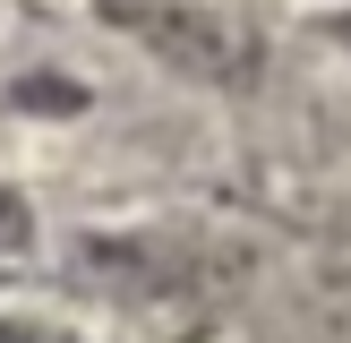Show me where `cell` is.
<instances>
[{
  "label": "cell",
  "instance_id": "obj_1",
  "mask_svg": "<svg viewBox=\"0 0 351 343\" xmlns=\"http://www.w3.org/2000/svg\"><path fill=\"white\" fill-rule=\"evenodd\" d=\"M103 26H120L137 51H154L163 69L197 86H257V34L240 26L223 0H95Z\"/></svg>",
  "mask_w": 351,
  "mask_h": 343
},
{
  "label": "cell",
  "instance_id": "obj_2",
  "mask_svg": "<svg viewBox=\"0 0 351 343\" xmlns=\"http://www.w3.org/2000/svg\"><path fill=\"white\" fill-rule=\"evenodd\" d=\"M308 26H317L326 43H343V51H351V0H343V9H317V17H308Z\"/></svg>",
  "mask_w": 351,
  "mask_h": 343
}]
</instances>
